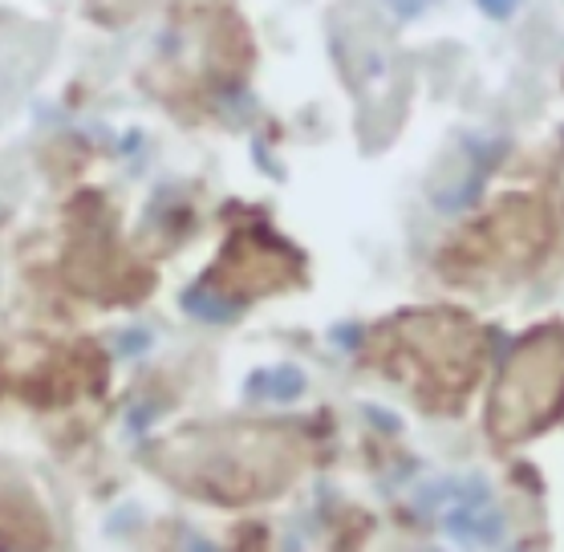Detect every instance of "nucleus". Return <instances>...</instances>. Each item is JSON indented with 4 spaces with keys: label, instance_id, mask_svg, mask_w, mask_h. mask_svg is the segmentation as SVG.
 I'll use <instances>...</instances> for the list:
<instances>
[{
    "label": "nucleus",
    "instance_id": "obj_1",
    "mask_svg": "<svg viewBox=\"0 0 564 552\" xmlns=\"http://www.w3.org/2000/svg\"><path fill=\"white\" fill-rule=\"evenodd\" d=\"M491 147H496V142H488V139L463 142V154H467V159H463V163H451L447 187H438V192H435V204L438 207L455 212V207L471 204L475 192H479V183H484V175L491 171L488 154H484V151H491Z\"/></svg>",
    "mask_w": 564,
    "mask_h": 552
},
{
    "label": "nucleus",
    "instance_id": "obj_2",
    "mask_svg": "<svg viewBox=\"0 0 564 552\" xmlns=\"http://www.w3.org/2000/svg\"><path fill=\"white\" fill-rule=\"evenodd\" d=\"M447 532L451 537L467 540V544H496V540L503 537V520L500 512H479V504H467V508H455V512H447Z\"/></svg>",
    "mask_w": 564,
    "mask_h": 552
},
{
    "label": "nucleus",
    "instance_id": "obj_3",
    "mask_svg": "<svg viewBox=\"0 0 564 552\" xmlns=\"http://www.w3.org/2000/svg\"><path fill=\"white\" fill-rule=\"evenodd\" d=\"M248 390L252 394H264V399H296L305 390V374L296 366H272V370H260L248 378Z\"/></svg>",
    "mask_w": 564,
    "mask_h": 552
},
{
    "label": "nucleus",
    "instance_id": "obj_4",
    "mask_svg": "<svg viewBox=\"0 0 564 552\" xmlns=\"http://www.w3.org/2000/svg\"><path fill=\"white\" fill-rule=\"evenodd\" d=\"M183 305L192 309V313H199V317H212V322H224V317L236 313L231 301H224L219 293H207V289H192V293L183 296Z\"/></svg>",
    "mask_w": 564,
    "mask_h": 552
},
{
    "label": "nucleus",
    "instance_id": "obj_5",
    "mask_svg": "<svg viewBox=\"0 0 564 552\" xmlns=\"http://www.w3.org/2000/svg\"><path fill=\"white\" fill-rule=\"evenodd\" d=\"M475 4H479V9H484L488 17L503 21V17H512V13H516V4H520V0H475Z\"/></svg>",
    "mask_w": 564,
    "mask_h": 552
},
{
    "label": "nucleus",
    "instance_id": "obj_6",
    "mask_svg": "<svg viewBox=\"0 0 564 552\" xmlns=\"http://www.w3.org/2000/svg\"><path fill=\"white\" fill-rule=\"evenodd\" d=\"M390 4H394V13H402V17H419L431 0H390Z\"/></svg>",
    "mask_w": 564,
    "mask_h": 552
},
{
    "label": "nucleus",
    "instance_id": "obj_7",
    "mask_svg": "<svg viewBox=\"0 0 564 552\" xmlns=\"http://www.w3.org/2000/svg\"><path fill=\"white\" fill-rule=\"evenodd\" d=\"M187 552H216L212 544H204L199 537H187Z\"/></svg>",
    "mask_w": 564,
    "mask_h": 552
}]
</instances>
